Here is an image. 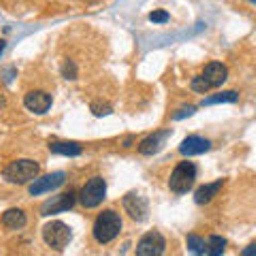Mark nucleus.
<instances>
[{"label": "nucleus", "mask_w": 256, "mask_h": 256, "mask_svg": "<svg viewBox=\"0 0 256 256\" xmlns=\"http://www.w3.org/2000/svg\"><path fill=\"white\" fill-rule=\"evenodd\" d=\"M43 239H45V244L50 248L62 252L64 248L70 244V239H73V230H70V226H66L64 222L56 220V222H50L43 228Z\"/></svg>", "instance_id": "nucleus-5"}, {"label": "nucleus", "mask_w": 256, "mask_h": 256, "mask_svg": "<svg viewBox=\"0 0 256 256\" xmlns=\"http://www.w3.org/2000/svg\"><path fill=\"white\" fill-rule=\"evenodd\" d=\"M26 222H28V218H26V214H24L22 210H9V212H4V216H2V224L6 228H11V230L24 228L26 226Z\"/></svg>", "instance_id": "nucleus-15"}, {"label": "nucleus", "mask_w": 256, "mask_h": 256, "mask_svg": "<svg viewBox=\"0 0 256 256\" xmlns=\"http://www.w3.org/2000/svg\"><path fill=\"white\" fill-rule=\"evenodd\" d=\"M75 192H66V194H60V196H56L52 198V201H47L43 205V216H52V214H62V212H68L70 207L75 205Z\"/></svg>", "instance_id": "nucleus-13"}, {"label": "nucleus", "mask_w": 256, "mask_h": 256, "mask_svg": "<svg viewBox=\"0 0 256 256\" xmlns=\"http://www.w3.org/2000/svg\"><path fill=\"white\" fill-rule=\"evenodd\" d=\"M166 252V242L158 230H152L139 242L137 256H162Z\"/></svg>", "instance_id": "nucleus-7"}, {"label": "nucleus", "mask_w": 256, "mask_h": 256, "mask_svg": "<svg viewBox=\"0 0 256 256\" xmlns=\"http://www.w3.org/2000/svg\"><path fill=\"white\" fill-rule=\"evenodd\" d=\"M242 254H244V256H256V244H252L250 248H246Z\"/></svg>", "instance_id": "nucleus-24"}, {"label": "nucleus", "mask_w": 256, "mask_h": 256, "mask_svg": "<svg viewBox=\"0 0 256 256\" xmlns=\"http://www.w3.org/2000/svg\"><path fill=\"white\" fill-rule=\"evenodd\" d=\"M250 2H252V4H254V6H256V0H250Z\"/></svg>", "instance_id": "nucleus-27"}, {"label": "nucleus", "mask_w": 256, "mask_h": 256, "mask_svg": "<svg viewBox=\"0 0 256 256\" xmlns=\"http://www.w3.org/2000/svg\"><path fill=\"white\" fill-rule=\"evenodd\" d=\"M62 75H64V79H77V66H75V62H73V60L64 62Z\"/></svg>", "instance_id": "nucleus-21"}, {"label": "nucleus", "mask_w": 256, "mask_h": 256, "mask_svg": "<svg viewBox=\"0 0 256 256\" xmlns=\"http://www.w3.org/2000/svg\"><path fill=\"white\" fill-rule=\"evenodd\" d=\"M196 182V166L194 162H180L171 173L169 180V188L175 192V194H186V192L194 186Z\"/></svg>", "instance_id": "nucleus-4"}, {"label": "nucleus", "mask_w": 256, "mask_h": 256, "mask_svg": "<svg viewBox=\"0 0 256 256\" xmlns=\"http://www.w3.org/2000/svg\"><path fill=\"white\" fill-rule=\"evenodd\" d=\"M41 173V164L34 162V160H15L4 169V180L11 184H28L34 182Z\"/></svg>", "instance_id": "nucleus-3"}, {"label": "nucleus", "mask_w": 256, "mask_h": 256, "mask_svg": "<svg viewBox=\"0 0 256 256\" xmlns=\"http://www.w3.org/2000/svg\"><path fill=\"white\" fill-rule=\"evenodd\" d=\"M2 52H4V43H2V41H0V54H2Z\"/></svg>", "instance_id": "nucleus-26"}, {"label": "nucleus", "mask_w": 256, "mask_h": 256, "mask_svg": "<svg viewBox=\"0 0 256 256\" xmlns=\"http://www.w3.org/2000/svg\"><path fill=\"white\" fill-rule=\"evenodd\" d=\"M171 137V130H162V132H154V134H150L148 139H143L139 143V152L143 156H154L158 154L160 150H162V146L166 143V139Z\"/></svg>", "instance_id": "nucleus-12"}, {"label": "nucleus", "mask_w": 256, "mask_h": 256, "mask_svg": "<svg viewBox=\"0 0 256 256\" xmlns=\"http://www.w3.org/2000/svg\"><path fill=\"white\" fill-rule=\"evenodd\" d=\"M52 102H54L52 96L47 92H41V90L30 92V94H26V98H24V105H26V109L32 111V114H36V116L47 114V111L52 109Z\"/></svg>", "instance_id": "nucleus-10"}, {"label": "nucleus", "mask_w": 256, "mask_h": 256, "mask_svg": "<svg viewBox=\"0 0 256 256\" xmlns=\"http://www.w3.org/2000/svg\"><path fill=\"white\" fill-rule=\"evenodd\" d=\"M188 248H190V252H194V254H207V242L196 235L188 237Z\"/></svg>", "instance_id": "nucleus-19"}, {"label": "nucleus", "mask_w": 256, "mask_h": 256, "mask_svg": "<svg viewBox=\"0 0 256 256\" xmlns=\"http://www.w3.org/2000/svg\"><path fill=\"white\" fill-rule=\"evenodd\" d=\"M92 114L96 116V118H102V116H109L111 114V105H107V102H92Z\"/></svg>", "instance_id": "nucleus-20"}, {"label": "nucleus", "mask_w": 256, "mask_h": 256, "mask_svg": "<svg viewBox=\"0 0 256 256\" xmlns=\"http://www.w3.org/2000/svg\"><path fill=\"white\" fill-rule=\"evenodd\" d=\"M222 186H224V180H218V182H214V184H207V186H201V188L196 190V194H194L196 205L210 203L214 196H218V192L222 190Z\"/></svg>", "instance_id": "nucleus-14"}, {"label": "nucleus", "mask_w": 256, "mask_h": 256, "mask_svg": "<svg viewBox=\"0 0 256 256\" xmlns=\"http://www.w3.org/2000/svg\"><path fill=\"white\" fill-rule=\"evenodd\" d=\"M210 150H212V141L210 139H203V137L192 134V137L182 141L180 154L182 156H198V154H205V152H210Z\"/></svg>", "instance_id": "nucleus-11"}, {"label": "nucleus", "mask_w": 256, "mask_h": 256, "mask_svg": "<svg viewBox=\"0 0 256 256\" xmlns=\"http://www.w3.org/2000/svg\"><path fill=\"white\" fill-rule=\"evenodd\" d=\"M226 77H228L226 66L220 62H212V64H207L201 75L192 79L190 88L198 94H207L210 90H214V88H220L224 82H226Z\"/></svg>", "instance_id": "nucleus-1"}, {"label": "nucleus", "mask_w": 256, "mask_h": 256, "mask_svg": "<svg viewBox=\"0 0 256 256\" xmlns=\"http://www.w3.org/2000/svg\"><path fill=\"white\" fill-rule=\"evenodd\" d=\"M150 22L166 24V22H169V13H166V11H154V13H150Z\"/></svg>", "instance_id": "nucleus-22"}, {"label": "nucleus", "mask_w": 256, "mask_h": 256, "mask_svg": "<svg viewBox=\"0 0 256 256\" xmlns=\"http://www.w3.org/2000/svg\"><path fill=\"white\" fill-rule=\"evenodd\" d=\"M124 210H126V214H130L132 220L146 222L148 214H150V205H148V201L141 194H137V192H130V194L124 196Z\"/></svg>", "instance_id": "nucleus-8"}, {"label": "nucleus", "mask_w": 256, "mask_h": 256, "mask_svg": "<svg viewBox=\"0 0 256 256\" xmlns=\"http://www.w3.org/2000/svg\"><path fill=\"white\" fill-rule=\"evenodd\" d=\"M194 111H196V107H182L180 109V114H175V120H184V118H190L192 114H194Z\"/></svg>", "instance_id": "nucleus-23"}, {"label": "nucleus", "mask_w": 256, "mask_h": 256, "mask_svg": "<svg viewBox=\"0 0 256 256\" xmlns=\"http://www.w3.org/2000/svg\"><path fill=\"white\" fill-rule=\"evenodd\" d=\"M64 180H66V175L64 173H52V175H45V178H38L30 184L28 192L32 196H38V194H45V192H52L56 188H60Z\"/></svg>", "instance_id": "nucleus-9"}, {"label": "nucleus", "mask_w": 256, "mask_h": 256, "mask_svg": "<svg viewBox=\"0 0 256 256\" xmlns=\"http://www.w3.org/2000/svg\"><path fill=\"white\" fill-rule=\"evenodd\" d=\"M239 94L237 92H222V94H216V96H210V98H205L201 102V107H210V105H220V102H237Z\"/></svg>", "instance_id": "nucleus-17"}, {"label": "nucleus", "mask_w": 256, "mask_h": 256, "mask_svg": "<svg viewBox=\"0 0 256 256\" xmlns=\"http://www.w3.org/2000/svg\"><path fill=\"white\" fill-rule=\"evenodd\" d=\"M105 196H107V182L102 178H92L79 192V203L86 210H94V207H98L105 201Z\"/></svg>", "instance_id": "nucleus-6"}, {"label": "nucleus", "mask_w": 256, "mask_h": 256, "mask_svg": "<svg viewBox=\"0 0 256 256\" xmlns=\"http://www.w3.org/2000/svg\"><path fill=\"white\" fill-rule=\"evenodd\" d=\"M50 150L54 154H60V156H79L82 154V146L79 143H73V141H56V143H50Z\"/></svg>", "instance_id": "nucleus-16"}, {"label": "nucleus", "mask_w": 256, "mask_h": 256, "mask_svg": "<svg viewBox=\"0 0 256 256\" xmlns=\"http://www.w3.org/2000/svg\"><path fill=\"white\" fill-rule=\"evenodd\" d=\"M13 73H15L13 68H9V70H6V73H4V82H6V84H11V79H13L11 75H13Z\"/></svg>", "instance_id": "nucleus-25"}, {"label": "nucleus", "mask_w": 256, "mask_h": 256, "mask_svg": "<svg viewBox=\"0 0 256 256\" xmlns=\"http://www.w3.org/2000/svg\"><path fill=\"white\" fill-rule=\"evenodd\" d=\"M122 230V218L114 210L102 212L94 222V239L98 244H111Z\"/></svg>", "instance_id": "nucleus-2"}, {"label": "nucleus", "mask_w": 256, "mask_h": 256, "mask_svg": "<svg viewBox=\"0 0 256 256\" xmlns=\"http://www.w3.org/2000/svg\"><path fill=\"white\" fill-rule=\"evenodd\" d=\"M224 250H226V239L216 237V235L207 239V254L210 256H220L224 254Z\"/></svg>", "instance_id": "nucleus-18"}]
</instances>
